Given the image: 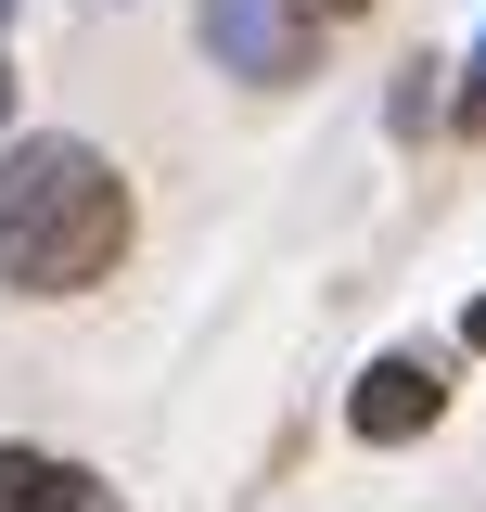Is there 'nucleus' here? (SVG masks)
Listing matches in <instances>:
<instances>
[{
	"label": "nucleus",
	"mask_w": 486,
	"mask_h": 512,
	"mask_svg": "<svg viewBox=\"0 0 486 512\" xmlns=\"http://www.w3.org/2000/svg\"><path fill=\"white\" fill-rule=\"evenodd\" d=\"M128 244V180L90 154V141H13V167H0V282H26V295H77V282H103Z\"/></svg>",
	"instance_id": "1"
},
{
	"label": "nucleus",
	"mask_w": 486,
	"mask_h": 512,
	"mask_svg": "<svg viewBox=\"0 0 486 512\" xmlns=\"http://www.w3.org/2000/svg\"><path fill=\"white\" fill-rule=\"evenodd\" d=\"M435 410H448V384H435L423 359H371V372H359V397H346L359 448H397V436H423Z\"/></svg>",
	"instance_id": "2"
},
{
	"label": "nucleus",
	"mask_w": 486,
	"mask_h": 512,
	"mask_svg": "<svg viewBox=\"0 0 486 512\" xmlns=\"http://www.w3.org/2000/svg\"><path fill=\"white\" fill-rule=\"evenodd\" d=\"M39 487H52V461H39V448H0V512H26Z\"/></svg>",
	"instance_id": "3"
},
{
	"label": "nucleus",
	"mask_w": 486,
	"mask_h": 512,
	"mask_svg": "<svg viewBox=\"0 0 486 512\" xmlns=\"http://www.w3.org/2000/svg\"><path fill=\"white\" fill-rule=\"evenodd\" d=\"M461 333H474V346H486V295H474V308H461Z\"/></svg>",
	"instance_id": "4"
},
{
	"label": "nucleus",
	"mask_w": 486,
	"mask_h": 512,
	"mask_svg": "<svg viewBox=\"0 0 486 512\" xmlns=\"http://www.w3.org/2000/svg\"><path fill=\"white\" fill-rule=\"evenodd\" d=\"M0 116H13V64H0Z\"/></svg>",
	"instance_id": "5"
},
{
	"label": "nucleus",
	"mask_w": 486,
	"mask_h": 512,
	"mask_svg": "<svg viewBox=\"0 0 486 512\" xmlns=\"http://www.w3.org/2000/svg\"><path fill=\"white\" fill-rule=\"evenodd\" d=\"M474 103H486V52H474Z\"/></svg>",
	"instance_id": "6"
}]
</instances>
